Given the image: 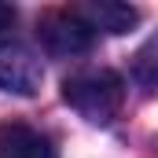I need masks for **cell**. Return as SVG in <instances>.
<instances>
[{
	"label": "cell",
	"mask_w": 158,
	"mask_h": 158,
	"mask_svg": "<svg viewBox=\"0 0 158 158\" xmlns=\"http://www.w3.org/2000/svg\"><path fill=\"white\" fill-rule=\"evenodd\" d=\"M63 99H66L85 121L107 125V121L121 110L125 85H121V77L114 70H81V74L63 81Z\"/></svg>",
	"instance_id": "1"
},
{
	"label": "cell",
	"mask_w": 158,
	"mask_h": 158,
	"mask_svg": "<svg viewBox=\"0 0 158 158\" xmlns=\"http://www.w3.org/2000/svg\"><path fill=\"white\" fill-rule=\"evenodd\" d=\"M92 26L81 19L77 11H48L37 22V37L44 52L52 55H81L92 48Z\"/></svg>",
	"instance_id": "2"
},
{
	"label": "cell",
	"mask_w": 158,
	"mask_h": 158,
	"mask_svg": "<svg viewBox=\"0 0 158 158\" xmlns=\"http://www.w3.org/2000/svg\"><path fill=\"white\" fill-rule=\"evenodd\" d=\"M44 81L40 55L22 40H0V88L15 96H33Z\"/></svg>",
	"instance_id": "3"
},
{
	"label": "cell",
	"mask_w": 158,
	"mask_h": 158,
	"mask_svg": "<svg viewBox=\"0 0 158 158\" xmlns=\"http://www.w3.org/2000/svg\"><path fill=\"white\" fill-rule=\"evenodd\" d=\"M0 158H59L52 136L30 129L26 121H4L0 125Z\"/></svg>",
	"instance_id": "4"
},
{
	"label": "cell",
	"mask_w": 158,
	"mask_h": 158,
	"mask_svg": "<svg viewBox=\"0 0 158 158\" xmlns=\"http://www.w3.org/2000/svg\"><path fill=\"white\" fill-rule=\"evenodd\" d=\"M74 11H77L92 30H103V33H114V37L136 30V22H140V7L118 4V0H88V4L74 7Z\"/></svg>",
	"instance_id": "5"
},
{
	"label": "cell",
	"mask_w": 158,
	"mask_h": 158,
	"mask_svg": "<svg viewBox=\"0 0 158 158\" xmlns=\"http://www.w3.org/2000/svg\"><path fill=\"white\" fill-rule=\"evenodd\" d=\"M132 74L140 85H147V88H158V33L140 52H136V63H132Z\"/></svg>",
	"instance_id": "6"
},
{
	"label": "cell",
	"mask_w": 158,
	"mask_h": 158,
	"mask_svg": "<svg viewBox=\"0 0 158 158\" xmlns=\"http://www.w3.org/2000/svg\"><path fill=\"white\" fill-rule=\"evenodd\" d=\"M15 26V7L11 4H0V33H7Z\"/></svg>",
	"instance_id": "7"
}]
</instances>
